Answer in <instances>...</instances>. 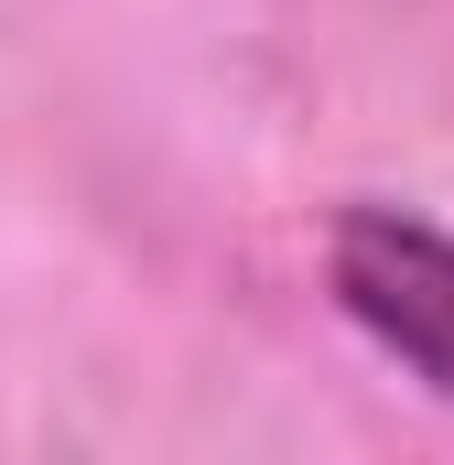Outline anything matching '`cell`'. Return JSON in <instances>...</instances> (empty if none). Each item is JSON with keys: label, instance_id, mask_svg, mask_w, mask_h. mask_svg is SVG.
Segmentation results:
<instances>
[{"label": "cell", "instance_id": "obj_1", "mask_svg": "<svg viewBox=\"0 0 454 465\" xmlns=\"http://www.w3.org/2000/svg\"><path fill=\"white\" fill-rule=\"evenodd\" d=\"M325 282H336L346 325L379 336L422 390L454 401V238L400 206H346L325 238Z\"/></svg>", "mask_w": 454, "mask_h": 465}]
</instances>
